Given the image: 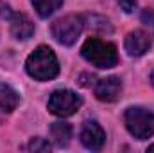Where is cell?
<instances>
[{"instance_id":"6","label":"cell","mask_w":154,"mask_h":153,"mask_svg":"<svg viewBox=\"0 0 154 153\" xmlns=\"http://www.w3.org/2000/svg\"><path fill=\"white\" fill-rule=\"evenodd\" d=\"M81 142L84 148H88L91 151L102 150V146L106 142V133H104L102 126L97 121H86L81 128Z\"/></svg>"},{"instance_id":"2","label":"cell","mask_w":154,"mask_h":153,"mask_svg":"<svg viewBox=\"0 0 154 153\" xmlns=\"http://www.w3.org/2000/svg\"><path fill=\"white\" fill-rule=\"evenodd\" d=\"M82 58L97 69H111L118 63L116 47L109 41H102L99 38H90L81 47Z\"/></svg>"},{"instance_id":"9","label":"cell","mask_w":154,"mask_h":153,"mask_svg":"<svg viewBox=\"0 0 154 153\" xmlns=\"http://www.w3.org/2000/svg\"><path fill=\"white\" fill-rule=\"evenodd\" d=\"M11 34L16 40H29L34 34V24L31 22V18L23 13H13L11 18Z\"/></svg>"},{"instance_id":"5","label":"cell","mask_w":154,"mask_h":153,"mask_svg":"<svg viewBox=\"0 0 154 153\" xmlns=\"http://www.w3.org/2000/svg\"><path fill=\"white\" fill-rule=\"evenodd\" d=\"M82 106V97L74 90H56L48 99V112L57 117H70Z\"/></svg>"},{"instance_id":"8","label":"cell","mask_w":154,"mask_h":153,"mask_svg":"<svg viewBox=\"0 0 154 153\" xmlns=\"http://www.w3.org/2000/svg\"><path fill=\"white\" fill-rule=\"evenodd\" d=\"M124 47L129 56H142L151 49V36L143 31H131L125 36Z\"/></svg>"},{"instance_id":"7","label":"cell","mask_w":154,"mask_h":153,"mask_svg":"<svg viewBox=\"0 0 154 153\" xmlns=\"http://www.w3.org/2000/svg\"><path fill=\"white\" fill-rule=\"evenodd\" d=\"M120 92H122V81H120V77H116V76L102 77L95 85V96H97L99 101H104V103L116 101Z\"/></svg>"},{"instance_id":"17","label":"cell","mask_w":154,"mask_h":153,"mask_svg":"<svg viewBox=\"0 0 154 153\" xmlns=\"http://www.w3.org/2000/svg\"><path fill=\"white\" fill-rule=\"evenodd\" d=\"M151 81H152V85H154V72L151 74Z\"/></svg>"},{"instance_id":"15","label":"cell","mask_w":154,"mask_h":153,"mask_svg":"<svg viewBox=\"0 0 154 153\" xmlns=\"http://www.w3.org/2000/svg\"><path fill=\"white\" fill-rule=\"evenodd\" d=\"M142 20H143L145 25H149V27L154 29V11L152 9H145V11L142 13Z\"/></svg>"},{"instance_id":"1","label":"cell","mask_w":154,"mask_h":153,"mask_svg":"<svg viewBox=\"0 0 154 153\" xmlns=\"http://www.w3.org/2000/svg\"><path fill=\"white\" fill-rule=\"evenodd\" d=\"M27 74L36 81H48L59 74V61L54 50L47 45H39L25 61Z\"/></svg>"},{"instance_id":"13","label":"cell","mask_w":154,"mask_h":153,"mask_svg":"<svg viewBox=\"0 0 154 153\" xmlns=\"http://www.w3.org/2000/svg\"><path fill=\"white\" fill-rule=\"evenodd\" d=\"M29 150L31 151H50V144L48 141L41 139V137H36L29 142Z\"/></svg>"},{"instance_id":"12","label":"cell","mask_w":154,"mask_h":153,"mask_svg":"<svg viewBox=\"0 0 154 153\" xmlns=\"http://www.w3.org/2000/svg\"><path fill=\"white\" fill-rule=\"evenodd\" d=\"M31 2L41 18H48L63 5V0H31Z\"/></svg>"},{"instance_id":"16","label":"cell","mask_w":154,"mask_h":153,"mask_svg":"<svg viewBox=\"0 0 154 153\" xmlns=\"http://www.w3.org/2000/svg\"><path fill=\"white\" fill-rule=\"evenodd\" d=\"M149 151H154V144H151V146H149Z\"/></svg>"},{"instance_id":"10","label":"cell","mask_w":154,"mask_h":153,"mask_svg":"<svg viewBox=\"0 0 154 153\" xmlns=\"http://www.w3.org/2000/svg\"><path fill=\"white\" fill-rule=\"evenodd\" d=\"M20 103V96L14 88H11L5 83H0V110L11 114L13 110H16Z\"/></svg>"},{"instance_id":"3","label":"cell","mask_w":154,"mask_h":153,"mask_svg":"<svg viewBox=\"0 0 154 153\" xmlns=\"http://www.w3.org/2000/svg\"><path fill=\"white\" fill-rule=\"evenodd\" d=\"M124 121L127 132L138 141L149 139L154 135V114L145 108H138V106L127 108Z\"/></svg>"},{"instance_id":"4","label":"cell","mask_w":154,"mask_h":153,"mask_svg":"<svg viewBox=\"0 0 154 153\" xmlns=\"http://www.w3.org/2000/svg\"><path fill=\"white\" fill-rule=\"evenodd\" d=\"M84 29V20L82 16H77V15H66L59 20H56L50 27V33L52 36L56 38L57 43L61 45H74L77 41V38L81 36Z\"/></svg>"},{"instance_id":"11","label":"cell","mask_w":154,"mask_h":153,"mask_svg":"<svg viewBox=\"0 0 154 153\" xmlns=\"http://www.w3.org/2000/svg\"><path fill=\"white\" fill-rule=\"evenodd\" d=\"M72 126L65 121H57V122H52L50 126V137L52 141L57 144V146H66L72 139Z\"/></svg>"},{"instance_id":"14","label":"cell","mask_w":154,"mask_h":153,"mask_svg":"<svg viewBox=\"0 0 154 153\" xmlns=\"http://www.w3.org/2000/svg\"><path fill=\"white\" fill-rule=\"evenodd\" d=\"M118 4H120V7H122L125 13H133V11L136 9V5H138L136 0H118Z\"/></svg>"}]
</instances>
